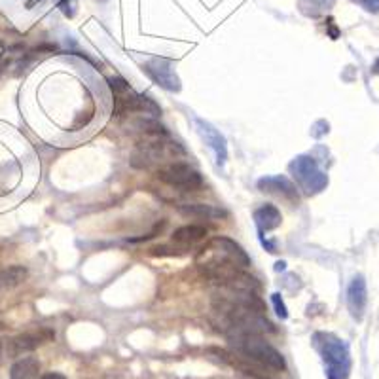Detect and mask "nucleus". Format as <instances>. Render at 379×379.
<instances>
[{
    "instance_id": "5701e85b",
    "label": "nucleus",
    "mask_w": 379,
    "mask_h": 379,
    "mask_svg": "<svg viewBox=\"0 0 379 379\" xmlns=\"http://www.w3.org/2000/svg\"><path fill=\"white\" fill-rule=\"evenodd\" d=\"M40 379H67V378L59 372H48V373H42Z\"/></svg>"
},
{
    "instance_id": "a211bd4d",
    "label": "nucleus",
    "mask_w": 379,
    "mask_h": 379,
    "mask_svg": "<svg viewBox=\"0 0 379 379\" xmlns=\"http://www.w3.org/2000/svg\"><path fill=\"white\" fill-rule=\"evenodd\" d=\"M172 241L179 243V245H193V243L201 241L207 237V227L197 226V224H188V226H182L179 229L172 232Z\"/></svg>"
},
{
    "instance_id": "1a4fd4ad",
    "label": "nucleus",
    "mask_w": 379,
    "mask_h": 379,
    "mask_svg": "<svg viewBox=\"0 0 379 379\" xmlns=\"http://www.w3.org/2000/svg\"><path fill=\"white\" fill-rule=\"evenodd\" d=\"M258 188L266 193L277 195L281 200L289 201V203H298L300 195H298L296 184L283 175H275V177H264L258 180Z\"/></svg>"
},
{
    "instance_id": "dca6fc26",
    "label": "nucleus",
    "mask_w": 379,
    "mask_h": 379,
    "mask_svg": "<svg viewBox=\"0 0 379 379\" xmlns=\"http://www.w3.org/2000/svg\"><path fill=\"white\" fill-rule=\"evenodd\" d=\"M255 220L256 226L260 227V234H264V232H271V229L281 226L283 216H281V211L275 205L266 203V205H262V207L255 211Z\"/></svg>"
},
{
    "instance_id": "393cba45",
    "label": "nucleus",
    "mask_w": 379,
    "mask_h": 379,
    "mask_svg": "<svg viewBox=\"0 0 379 379\" xmlns=\"http://www.w3.org/2000/svg\"><path fill=\"white\" fill-rule=\"evenodd\" d=\"M277 271H283V269H284V262H279V264H277Z\"/></svg>"
},
{
    "instance_id": "9d476101",
    "label": "nucleus",
    "mask_w": 379,
    "mask_h": 379,
    "mask_svg": "<svg viewBox=\"0 0 379 379\" xmlns=\"http://www.w3.org/2000/svg\"><path fill=\"white\" fill-rule=\"evenodd\" d=\"M195 125H197V131L203 137V140L207 143L209 148L214 152V158H216V163L218 166H224L227 159V145H226V138L222 135L213 124H209L205 120H201V118H195Z\"/></svg>"
},
{
    "instance_id": "39448f33",
    "label": "nucleus",
    "mask_w": 379,
    "mask_h": 379,
    "mask_svg": "<svg viewBox=\"0 0 379 379\" xmlns=\"http://www.w3.org/2000/svg\"><path fill=\"white\" fill-rule=\"evenodd\" d=\"M177 154H184V148L177 143H172L163 137H148V140H143L133 152L131 163L137 169H152L154 166L166 163L169 158H175Z\"/></svg>"
},
{
    "instance_id": "b1692460",
    "label": "nucleus",
    "mask_w": 379,
    "mask_h": 379,
    "mask_svg": "<svg viewBox=\"0 0 379 379\" xmlns=\"http://www.w3.org/2000/svg\"><path fill=\"white\" fill-rule=\"evenodd\" d=\"M372 74H379V57H378V59H376V63H373Z\"/></svg>"
},
{
    "instance_id": "6ab92c4d",
    "label": "nucleus",
    "mask_w": 379,
    "mask_h": 379,
    "mask_svg": "<svg viewBox=\"0 0 379 379\" xmlns=\"http://www.w3.org/2000/svg\"><path fill=\"white\" fill-rule=\"evenodd\" d=\"M271 302H273V305H275V313L279 315V317L281 318L289 317V313H287V305H284L283 296H281V294H273V296H271Z\"/></svg>"
},
{
    "instance_id": "4be33fe9",
    "label": "nucleus",
    "mask_w": 379,
    "mask_h": 379,
    "mask_svg": "<svg viewBox=\"0 0 379 379\" xmlns=\"http://www.w3.org/2000/svg\"><path fill=\"white\" fill-rule=\"evenodd\" d=\"M74 6H76L74 0H63L61 4H59V8L63 10V14L69 15V17H72V15H74Z\"/></svg>"
},
{
    "instance_id": "20e7f679",
    "label": "nucleus",
    "mask_w": 379,
    "mask_h": 379,
    "mask_svg": "<svg viewBox=\"0 0 379 379\" xmlns=\"http://www.w3.org/2000/svg\"><path fill=\"white\" fill-rule=\"evenodd\" d=\"M201 271H203L205 281L216 284L220 289L250 290V292H256L260 289V283L256 281L255 277L245 273L243 269H239V266L227 262V260H224V262L214 260V262L205 264V266H201Z\"/></svg>"
},
{
    "instance_id": "f257e3e1",
    "label": "nucleus",
    "mask_w": 379,
    "mask_h": 379,
    "mask_svg": "<svg viewBox=\"0 0 379 379\" xmlns=\"http://www.w3.org/2000/svg\"><path fill=\"white\" fill-rule=\"evenodd\" d=\"M229 347L239 359L252 362L269 372H284L287 360L273 345H269L260 334H234L227 336Z\"/></svg>"
},
{
    "instance_id": "7ed1b4c3",
    "label": "nucleus",
    "mask_w": 379,
    "mask_h": 379,
    "mask_svg": "<svg viewBox=\"0 0 379 379\" xmlns=\"http://www.w3.org/2000/svg\"><path fill=\"white\" fill-rule=\"evenodd\" d=\"M108 86H111L112 95H114V116L124 118L137 114V112L138 114H152V116L161 114V108L152 101L150 97L133 91L131 86L125 82L124 78H120V76L108 78Z\"/></svg>"
},
{
    "instance_id": "6e6552de",
    "label": "nucleus",
    "mask_w": 379,
    "mask_h": 379,
    "mask_svg": "<svg viewBox=\"0 0 379 379\" xmlns=\"http://www.w3.org/2000/svg\"><path fill=\"white\" fill-rule=\"evenodd\" d=\"M48 338H54V332H27V334H19L15 338L6 339L4 344V353L10 359H21L27 357L29 353H33Z\"/></svg>"
},
{
    "instance_id": "f03ea898",
    "label": "nucleus",
    "mask_w": 379,
    "mask_h": 379,
    "mask_svg": "<svg viewBox=\"0 0 379 379\" xmlns=\"http://www.w3.org/2000/svg\"><path fill=\"white\" fill-rule=\"evenodd\" d=\"M313 345L321 353L326 364V379H347L351 372V355L344 339L336 338L334 334L317 332L313 336Z\"/></svg>"
},
{
    "instance_id": "aec40b11",
    "label": "nucleus",
    "mask_w": 379,
    "mask_h": 379,
    "mask_svg": "<svg viewBox=\"0 0 379 379\" xmlns=\"http://www.w3.org/2000/svg\"><path fill=\"white\" fill-rule=\"evenodd\" d=\"M357 4L364 8L366 12H370V14H378L379 12V0H355Z\"/></svg>"
},
{
    "instance_id": "9b49d317",
    "label": "nucleus",
    "mask_w": 379,
    "mask_h": 379,
    "mask_svg": "<svg viewBox=\"0 0 379 379\" xmlns=\"http://www.w3.org/2000/svg\"><path fill=\"white\" fill-rule=\"evenodd\" d=\"M146 74L150 76L154 82H158L161 88H166L169 91H179V78L175 74L172 65L166 59H152L150 63L145 65Z\"/></svg>"
},
{
    "instance_id": "0eeeda50",
    "label": "nucleus",
    "mask_w": 379,
    "mask_h": 379,
    "mask_svg": "<svg viewBox=\"0 0 379 379\" xmlns=\"http://www.w3.org/2000/svg\"><path fill=\"white\" fill-rule=\"evenodd\" d=\"M289 169L298 180V184L307 193H318L328 186V177L318 169L317 161L311 156H298Z\"/></svg>"
},
{
    "instance_id": "f3484780",
    "label": "nucleus",
    "mask_w": 379,
    "mask_h": 379,
    "mask_svg": "<svg viewBox=\"0 0 379 379\" xmlns=\"http://www.w3.org/2000/svg\"><path fill=\"white\" fill-rule=\"evenodd\" d=\"M29 271L23 266H2L0 268V290H12L27 281Z\"/></svg>"
},
{
    "instance_id": "423d86ee",
    "label": "nucleus",
    "mask_w": 379,
    "mask_h": 379,
    "mask_svg": "<svg viewBox=\"0 0 379 379\" xmlns=\"http://www.w3.org/2000/svg\"><path fill=\"white\" fill-rule=\"evenodd\" d=\"M158 179L166 182L171 188L182 190V192H197L203 188V177L188 163H169L158 169Z\"/></svg>"
},
{
    "instance_id": "412c9836",
    "label": "nucleus",
    "mask_w": 379,
    "mask_h": 379,
    "mask_svg": "<svg viewBox=\"0 0 379 379\" xmlns=\"http://www.w3.org/2000/svg\"><path fill=\"white\" fill-rule=\"evenodd\" d=\"M152 256H182L180 252H177L175 248H169V247H154L150 250Z\"/></svg>"
},
{
    "instance_id": "f8f14e48",
    "label": "nucleus",
    "mask_w": 379,
    "mask_h": 379,
    "mask_svg": "<svg viewBox=\"0 0 379 379\" xmlns=\"http://www.w3.org/2000/svg\"><path fill=\"white\" fill-rule=\"evenodd\" d=\"M366 303H368V289H366L364 277L355 275L351 283H349V289H347V307H349L353 318L362 321Z\"/></svg>"
},
{
    "instance_id": "4468645a",
    "label": "nucleus",
    "mask_w": 379,
    "mask_h": 379,
    "mask_svg": "<svg viewBox=\"0 0 379 379\" xmlns=\"http://www.w3.org/2000/svg\"><path fill=\"white\" fill-rule=\"evenodd\" d=\"M180 213L190 218H205V220H220L226 218L227 213L224 209L216 205H207V203H186L180 205Z\"/></svg>"
},
{
    "instance_id": "2eb2a0df",
    "label": "nucleus",
    "mask_w": 379,
    "mask_h": 379,
    "mask_svg": "<svg viewBox=\"0 0 379 379\" xmlns=\"http://www.w3.org/2000/svg\"><path fill=\"white\" fill-rule=\"evenodd\" d=\"M10 379H40V360L36 357H21L10 368Z\"/></svg>"
},
{
    "instance_id": "ddd939ff",
    "label": "nucleus",
    "mask_w": 379,
    "mask_h": 379,
    "mask_svg": "<svg viewBox=\"0 0 379 379\" xmlns=\"http://www.w3.org/2000/svg\"><path fill=\"white\" fill-rule=\"evenodd\" d=\"M211 247L216 248V252L227 260V262L235 264L239 268H248L250 266V256L243 250V247L239 243H235L234 239L229 237H214L211 241Z\"/></svg>"
},
{
    "instance_id": "a878e982",
    "label": "nucleus",
    "mask_w": 379,
    "mask_h": 379,
    "mask_svg": "<svg viewBox=\"0 0 379 379\" xmlns=\"http://www.w3.org/2000/svg\"><path fill=\"white\" fill-rule=\"evenodd\" d=\"M2 347H4V344L0 341V360H2Z\"/></svg>"
}]
</instances>
